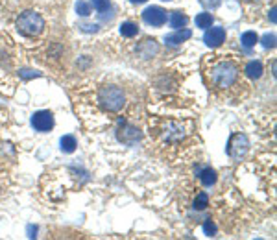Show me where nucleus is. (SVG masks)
Returning a JSON list of instances; mask_svg holds the SVG:
<instances>
[{
  "instance_id": "aec40b11",
  "label": "nucleus",
  "mask_w": 277,
  "mask_h": 240,
  "mask_svg": "<svg viewBox=\"0 0 277 240\" xmlns=\"http://www.w3.org/2000/svg\"><path fill=\"white\" fill-rule=\"evenodd\" d=\"M76 13L81 15V17L91 15V4H87L85 0H78V2H76Z\"/></svg>"
},
{
  "instance_id": "1a4fd4ad",
  "label": "nucleus",
  "mask_w": 277,
  "mask_h": 240,
  "mask_svg": "<svg viewBox=\"0 0 277 240\" xmlns=\"http://www.w3.org/2000/svg\"><path fill=\"white\" fill-rule=\"evenodd\" d=\"M183 137H185V129L183 126L176 124V122H168L163 129V139L166 143H179Z\"/></svg>"
},
{
  "instance_id": "6e6552de",
  "label": "nucleus",
  "mask_w": 277,
  "mask_h": 240,
  "mask_svg": "<svg viewBox=\"0 0 277 240\" xmlns=\"http://www.w3.org/2000/svg\"><path fill=\"white\" fill-rule=\"evenodd\" d=\"M225 41V30L222 26H211L205 30V36H203V43L209 48H218Z\"/></svg>"
},
{
  "instance_id": "393cba45",
  "label": "nucleus",
  "mask_w": 277,
  "mask_h": 240,
  "mask_svg": "<svg viewBox=\"0 0 277 240\" xmlns=\"http://www.w3.org/2000/svg\"><path fill=\"white\" fill-rule=\"evenodd\" d=\"M205 8H211V9H215V8H218L220 4H222V0H199Z\"/></svg>"
},
{
  "instance_id": "f257e3e1",
  "label": "nucleus",
  "mask_w": 277,
  "mask_h": 240,
  "mask_svg": "<svg viewBox=\"0 0 277 240\" xmlns=\"http://www.w3.org/2000/svg\"><path fill=\"white\" fill-rule=\"evenodd\" d=\"M209 78H211V83H213L215 87H218V89H227V87H231L235 81H237V78H238V67H237L233 61H220L211 69Z\"/></svg>"
},
{
  "instance_id": "a878e982",
  "label": "nucleus",
  "mask_w": 277,
  "mask_h": 240,
  "mask_svg": "<svg viewBox=\"0 0 277 240\" xmlns=\"http://www.w3.org/2000/svg\"><path fill=\"white\" fill-rule=\"evenodd\" d=\"M81 30H83V32H96V30H98V26H96V24H83V26H81Z\"/></svg>"
},
{
  "instance_id": "f8f14e48",
  "label": "nucleus",
  "mask_w": 277,
  "mask_h": 240,
  "mask_svg": "<svg viewBox=\"0 0 277 240\" xmlns=\"http://www.w3.org/2000/svg\"><path fill=\"white\" fill-rule=\"evenodd\" d=\"M168 22H170V28H174V30H181V28L187 26L189 17H187L183 11H172V15H170V18H168Z\"/></svg>"
},
{
  "instance_id": "39448f33",
  "label": "nucleus",
  "mask_w": 277,
  "mask_h": 240,
  "mask_svg": "<svg viewBox=\"0 0 277 240\" xmlns=\"http://www.w3.org/2000/svg\"><path fill=\"white\" fill-rule=\"evenodd\" d=\"M142 20L146 22L148 26H163L166 20H168V15H166V9L159 8V6H150L142 11Z\"/></svg>"
},
{
  "instance_id": "bb28decb",
  "label": "nucleus",
  "mask_w": 277,
  "mask_h": 240,
  "mask_svg": "<svg viewBox=\"0 0 277 240\" xmlns=\"http://www.w3.org/2000/svg\"><path fill=\"white\" fill-rule=\"evenodd\" d=\"M270 20H272V22H274V24H276V8H272V11H270Z\"/></svg>"
},
{
  "instance_id": "0eeeda50",
  "label": "nucleus",
  "mask_w": 277,
  "mask_h": 240,
  "mask_svg": "<svg viewBox=\"0 0 277 240\" xmlns=\"http://www.w3.org/2000/svg\"><path fill=\"white\" fill-rule=\"evenodd\" d=\"M140 137H142V133H140L138 128H135V126H131V124H126L124 120H120V128L117 129V139H119L120 143L135 144L137 141H140Z\"/></svg>"
},
{
  "instance_id": "9b49d317",
  "label": "nucleus",
  "mask_w": 277,
  "mask_h": 240,
  "mask_svg": "<svg viewBox=\"0 0 277 240\" xmlns=\"http://www.w3.org/2000/svg\"><path fill=\"white\" fill-rule=\"evenodd\" d=\"M192 37V32L191 30H178L176 34H170V36H166V45L170 46H178L181 45L183 41H187V39H191Z\"/></svg>"
},
{
  "instance_id": "7ed1b4c3",
  "label": "nucleus",
  "mask_w": 277,
  "mask_h": 240,
  "mask_svg": "<svg viewBox=\"0 0 277 240\" xmlns=\"http://www.w3.org/2000/svg\"><path fill=\"white\" fill-rule=\"evenodd\" d=\"M17 30L26 37L39 36L44 30V18L35 11H24L17 18Z\"/></svg>"
},
{
  "instance_id": "4be33fe9",
  "label": "nucleus",
  "mask_w": 277,
  "mask_h": 240,
  "mask_svg": "<svg viewBox=\"0 0 277 240\" xmlns=\"http://www.w3.org/2000/svg\"><path fill=\"white\" fill-rule=\"evenodd\" d=\"M203 231H205L207 237H215V235H217V225H215V222L207 220V222L203 223Z\"/></svg>"
},
{
  "instance_id": "4468645a",
  "label": "nucleus",
  "mask_w": 277,
  "mask_h": 240,
  "mask_svg": "<svg viewBox=\"0 0 277 240\" xmlns=\"http://www.w3.org/2000/svg\"><path fill=\"white\" fill-rule=\"evenodd\" d=\"M262 63L260 61H250L246 65V76L250 78V80H259L260 76H262Z\"/></svg>"
},
{
  "instance_id": "2eb2a0df",
  "label": "nucleus",
  "mask_w": 277,
  "mask_h": 240,
  "mask_svg": "<svg viewBox=\"0 0 277 240\" xmlns=\"http://www.w3.org/2000/svg\"><path fill=\"white\" fill-rule=\"evenodd\" d=\"M76 139L72 137V135H63L59 141V148L61 151H65V153H72V151L76 150Z\"/></svg>"
},
{
  "instance_id": "b1692460",
  "label": "nucleus",
  "mask_w": 277,
  "mask_h": 240,
  "mask_svg": "<svg viewBox=\"0 0 277 240\" xmlns=\"http://www.w3.org/2000/svg\"><path fill=\"white\" fill-rule=\"evenodd\" d=\"M19 74H20V78H24V80H28V78H39V76H41L39 72H35V71H26V69H24V71H20V72H19Z\"/></svg>"
},
{
  "instance_id": "dca6fc26",
  "label": "nucleus",
  "mask_w": 277,
  "mask_h": 240,
  "mask_svg": "<svg viewBox=\"0 0 277 240\" xmlns=\"http://www.w3.org/2000/svg\"><path fill=\"white\" fill-rule=\"evenodd\" d=\"M213 15L211 13H199V15H196V26L201 28V30H207V28L213 26Z\"/></svg>"
},
{
  "instance_id": "6ab92c4d",
  "label": "nucleus",
  "mask_w": 277,
  "mask_h": 240,
  "mask_svg": "<svg viewBox=\"0 0 277 240\" xmlns=\"http://www.w3.org/2000/svg\"><path fill=\"white\" fill-rule=\"evenodd\" d=\"M207 205H209V196L205 192H199L196 196V200H194V209L196 211H203V209H207Z\"/></svg>"
},
{
  "instance_id": "9d476101",
  "label": "nucleus",
  "mask_w": 277,
  "mask_h": 240,
  "mask_svg": "<svg viewBox=\"0 0 277 240\" xmlns=\"http://www.w3.org/2000/svg\"><path fill=\"white\" fill-rule=\"evenodd\" d=\"M159 52V45H157L156 39H146L140 46H137V54L142 59H150Z\"/></svg>"
},
{
  "instance_id": "ddd939ff",
  "label": "nucleus",
  "mask_w": 277,
  "mask_h": 240,
  "mask_svg": "<svg viewBox=\"0 0 277 240\" xmlns=\"http://www.w3.org/2000/svg\"><path fill=\"white\" fill-rule=\"evenodd\" d=\"M198 174H199V181H201L205 187H211V185L217 183L218 176L213 168H198Z\"/></svg>"
},
{
  "instance_id": "cd10ccee",
  "label": "nucleus",
  "mask_w": 277,
  "mask_h": 240,
  "mask_svg": "<svg viewBox=\"0 0 277 240\" xmlns=\"http://www.w3.org/2000/svg\"><path fill=\"white\" fill-rule=\"evenodd\" d=\"M131 4H144V2H148V0H130Z\"/></svg>"
},
{
  "instance_id": "f3484780",
  "label": "nucleus",
  "mask_w": 277,
  "mask_h": 240,
  "mask_svg": "<svg viewBox=\"0 0 277 240\" xmlns=\"http://www.w3.org/2000/svg\"><path fill=\"white\" fill-rule=\"evenodd\" d=\"M240 43L244 45V48H253V46L259 43V37H257L255 32H246L240 37Z\"/></svg>"
},
{
  "instance_id": "5701e85b",
  "label": "nucleus",
  "mask_w": 277,
  "mask_h": 240,
  "mask_svg": "<svg viewBox=\"0 0 277 240\" xmlns=\"http://www.w3.org/2000/svg\"><path fill=\"white\" fill-rule=\"evenodd\" d=\"M262 46L264 48H274L276 46V36L274 34H266V36L262 37Z\"/></svg>"
},
{
  "instance_id": "c756f323",
  "label": "nucleus",
  "mask_w": 277,
  "mask_h": 240,
  "mask_svg": "<svg viewBox=\"0 0 277 240\" xmlns=\"http://www.w3.org/2000/svg\"><path fill=\"white\" fill-rule=\"evenodd\" d=\"M163 2H168V0H163Z\"/></svg>"
},
{
  "instance_id": "20e7f679",
  "label": "nucleus",
  "mask_w": 277,
  "mask_h": 240,
  "mask_svg": "<svg viewBox=\"0 0 277 240\" xmlns=\"http://www.w3.org/2000/svg\"><path fill=\"white\" fill-rule=\"evenodd\" d=\"M250 150V141L244 133H235L231 135L229 143H227V155L233 159H242L246 151Z\"/></svg>"
},
{
  "instance_id": "423d86ee",
  "label": "nucleus",
  "mask_w": 277,
  "mask_h": 240,
  "mask_svg": "<svg viewBox=\"0 0 277 240\" xmlns=\"http://www.w3.org/2000/svg\"><path fill=\"white\" fill-rule=\"evenodd\" d=\"M32 128L39 133H46L54 128V115L50 111H37L32 115Z\"/></svg>"
},
{
  "instance_id": "a211bd4d",
  "label": "nucleus",
  "mask_w": 277,
  "mask_h": 240,
  "mask_svg": "<svg viewBox=\"0 0 277 240\" xmlns=\"http://www.w3.org/2000/svg\"><path fill=\"white\" fill-rule=\"evenodd\" d=\"M122 37H135L138 34V26L135 22H124L120 26Z\"/></svg>"
},
{
  "instance_id": "c85d7f7f",
  "label": "nucleus",
  "mask_w": 277,
  "mask_h": 240,
  "mask_svg": "<svg viewBox=\"0 0 277 240\" xmlns=\"http://www.w3.org/2000/svg\"><path fill=\"white\" fill-rule=\"evenodd\" d=\"M248 2H257V0H248Z\"/></svg>"
},
{
  "instance_id": "f03ea898",
  "label": "nucleus",
  "mask_w": 277,
  "mask_h": 240,
  "mask_svg": "<svg viewBox=\"0 0 277 240\" xmlns=\"http://www.w3.org/2000/svg\"><path fill=\"white\" fill-rule=\"evenodd\" d=\"M98 102L109 113H119L126 104V94L117 85H104L98 92Z\"/></svg>"
},
{
  "instance_id": "412c9836",
  "label": "nucleus",
  "mask_w": 277,
  "mask_h": 240,
  "mask_svg": "<svg viewBox=\"0 0 277 240\" xmlns=\"http://www.w3.org/2000/svg\"><path fill=\"white\" fill-rule=\"evenodd\" d=\"M91 6L96 11H105V9L109 8V0H91Z\"/></svg>"
}]
</instances>
